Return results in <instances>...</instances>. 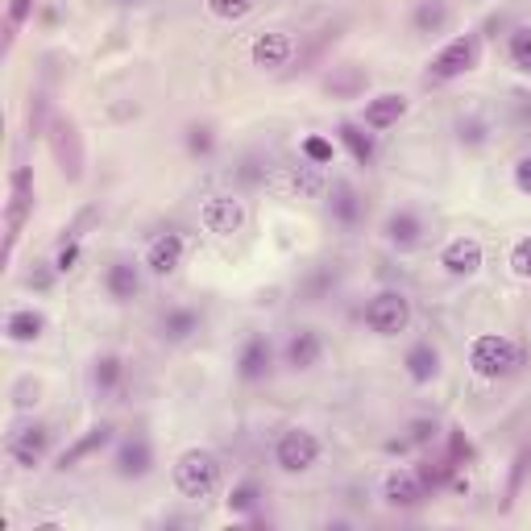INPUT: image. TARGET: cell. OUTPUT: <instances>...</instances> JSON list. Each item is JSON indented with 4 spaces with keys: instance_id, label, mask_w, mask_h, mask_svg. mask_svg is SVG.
Instances as JSON below:
<instances>
[{
    "instance_id": "cell-9",
    "label": "cell",
    "mask_w": 531,
    "mask_h": 531,
    "mask_svg": "<svg viewBox=\"0 0 531 531\" xmlns=\"http://www.w3.org/2000/svg\"><path fill=\"white\" fill-rule=\"evenodd\" d=\"M113 469H117V478L121 482H142L154 473V444L150 436H129L121 440V449L113 457Z\"/></svg>"
},
{
    "instance_id": "cell-22",
    "label": "cell",
    "mask_w": 531,
    "mask_h": 531,
    "mask_svg": "<svg viewBox=\"0 0 531 531\" xmlns=\"http://www.w3.org/2000/svg\"><path fill=\"white\" fill-rule=\"evenodd\" d=\"M42 332H46V316L34 312V307H17L5 320V337L13 345H34V341H42Z\"/></svg>"
},
{
    "instance_id": "cell-30",
    "label": "cell",
    "mask_w": 531,
    "mask_h": 531,
    "mask_svg": "<svg viewBox=\"0 0 531 531\" xmlns=\"http://www.w3.org/2000/svg\"><path fill=\"white\" fill-rule=\"evenodd\" d=\"M507 54H511V63H515L523 75H531V25H519V30H511Z\"/></svg>"
},
{
    "instance_id": "cell-23",
    "label": "cell",
    "mask_w": 531,
    "mask_h": 531,
    "mask_svg": "<svg viewBox=\"0 0 531 531\" xmlns=\"http://www.w3.org/2000/svg\"><path fill=\"white\" fill-rule=\"evenodd\" d=\"M50 142H54V154H59V162H63V175L79 179L83 154H79V137H75V125L59 117V121H54V133H50Z\"/></svg>"
},
{
    "instance_id": "cell-25",
    "label": "cell",
    "mask_w": 531,
    "mask_h": 531,
    "mask_svg": "<svg viewBox=\"0 0 531 531\" xmlns=\"http://www.w3.org/2000/svg\"><path fill=\"white\" fill-rule=\"evenodd\" d=\"M328 212H332V220H337V225L353 229L357 220H361V200H357V191H353L349 183H332V191H328Z\"/></svg>"
},
{
    "instance_id": "cell-39",
    "label": "cell",
    "mask_w": 531,
    "mask_h": 531,
    "mask_svg": "<svg viewBox=\"0 0 531 531\" xmlns=\"http://www.w3.org/2000/svg\"><path fill=\"white\" fill-rule=\"evenodd\" d=\"M75 262H79V237L71 233V241H63V249L54 254V270H59V274H71Z\"/></svg>"
},
{
    "instance_id": "cell-45",
    "label": "cell",
    "mask_w": 531,
    "mask_h": 531,
    "mask_svg": "<svg viewBox=\"0 0 531 531\" xmlns=\"http://www.w3.org/2000/svg\"><path fill=\"white\" fill-rule=\"evenodd\" d=\"M125 5H133V0H125Z\"/></svg>"
},
{
    "instance_id": "cell-33",
    "label": "cell",
    "mask_w": 531,
    "mask_h": 531,
    "mask_svg": "<svg viewBox=\"0 0 531 531\" xmlns=\"http://www.w3.org/2000/svg\"><path fill=\"white\" fill-rule=\"evenodd\" d=\"M208 13L216 21H245L249 13H254V0H208Z\"/></svg>"
},
{
    "instance_id": "cell-4",
    "label": "cell",
    "mask_w": 531,
    "mask_h": 531,
    "mask_svg": "<svg viewBox=\"0 0 531 531\" xmlns=\"http://www.w3.org/2000/svg\"><path fill=\"white\" fill-rule=\"evenodd\" d=\"M324 453V444L316 432H307V428H287V432H278L274 440V465L283 469V473H307V469H316Z\"/></svg>"
},
{
    "instance_id": "cell-34",
    "label": "cell",
    "mask_w": 531,
    "mask_h": 531,
    "mask_svg": "<svg viewBox=\"0 0 531 531\" xmlns=\"http://www.w3.org/2000/svg\"><path fill=\"white\" fill-rule=\"evenodd\" d=\"M436 419H428V415H419V419H411V424H407V444H411V449H428V444L436 440Z\"/></svg>"
},
{
    "instance_id": "cell-20",
    "label": "cell",
    "mask_w": 531,
    "mask_h": 531,
    "mask_svg": "<svg viewBox=\"0 0 531 531\" xmlns=\"http://www.w3.org/2000/svg\"><path fill=\"white\" fill-rule=\"evenodd\" d=\"M403 366H407V378H411L415 386H428V382H436V374H440V349H436L432 341H415V345L407 349V357H403Z\"/></svg>"
},
{
    "instance_id": "cell-13",
    "label": "cell",
    "mask_w": 531,
    "mask_h": 531,
    "mask_svg": "<svg viewBox=\"0 0 531 531\" xmlns=\"http://www.w3.org/2000/svg\"><path fill=\"white\" fill-rule=\"evenodd\" d=\"M183 254H187V237L183 233H158L150 245H146V270L166 278L183 266Z\"/></svg>"
},
{
    "instance_id": "cell-12",
    "label": "cell",
    "mask_w": 531,
    "mask_h": 531,
    "mask_svg": "<svg viewBox=\"0 0 531 531\" xmlns=\"http://www.w3.org/2000/svg\"><path fill=\"white\" fill-rule=\"evenodd\" d=\"M320 357H324V337L316 328H295L291 337H287V349H283V361L295 370V374H307V370H316L320 366Z\"/></svg>"
},
{
    "instance_id": "cell-44",
    "label": "cell",
    "mask_w": 531,
    "mask_h": 531,
    "mask_svg": "<svg viewBox=\"0 0 531 531\" xmlns=\"http://www.w3.org/2000/svg\"><path fill=\"white\" fill-rule=\"evenodd\" d=\"M515 121H519L523 129H531V92H519V96H515Z\"/></svg>"
},
{
    "instance_id": "cell-27",
    "label": "cell",
    "mask_w": 531,
    "mask_h": 531,
    "mask_svg": "<svg viewBox=\"0 0 531 531\" xmlns=\"http://www.w3.org/2000/svg\"><path fill=\"white\" fill-rule=\"evenodd\" d=\"M415 34H444V25H449V0H419L415 9Z\"/></svg>"
},
{
    "instance_id": "cell-38",
    "label": "cell",
    "mask_w": 531,
    "mask_h": 531,
    "mask_svg": "<svg viewBox=\"0 0 531 531\" xmlns=\"http://www.w3.org/2000/svg\"><path fill=\"white\" fill-rule=\"evenodd\" d=\"M30 13H34V0H9V42L17 38L21 25L30 21Z\"/></svg>"
},
{
    "instance_id": "cell-8",
    "label": "cell",
    "mask_w": 531,
    "mask_h": 531,
    "mask_svg": "<svg viewBox=\"0 0 531 531\" xmlns=\"http://www.w3.org/2000/svg\"><path fill=\"white\" fill-rule=\"evenodd\" d=\"M428 494H432V490L424 486V478H419L415 469H390L386 482H382L386 507H395V511H415V507H424Z\"/></svg>"
},
{
    "instance_id": "cell-43",
    "label": "cell",
    "mask_w": 531,
    "mask_h": 531,
    "mask_svg": "<svg viewBox=\"0 0 531 531\" xmlns=\"http://www.w3.org/2000/svg\"><path fill=\"white\" fill-rule=\"evenodd\" d=\"M515 187H519L523 195H531V154H523V158L515 162Z\"/></svg>"
},
{
    "instance_id": "cell-26",
    "label": "cell",
    "mask_w": 531,
    "mask_h": 531,
    "mask_svg": "<svg viewBox=\"0 0 531 531\" xmlns=\"http://www.w3.org/2000/svg\"><path fill=\"white\" fill-rule=\"evenodd\" d=\"M366 83H370V75L361 67H332V75L324 79V88L337 100H353V96L366 92Z\"/></svg>"
},
{
    "instance_id": "cell-37",
    "label": "cell",
    "mask_w": 531,
    "mask_h": 531,
    "mask_svg": "<svg viewBox=\"0 0 531 531\" xmlns=\"http://www.w3.org/2000/svg\"><path fill=\"white\" fill-rule=\"evenodd\" d=\"M511 270H515V278H531V233L515 241V249H511Z\"/></svg>"
},
{
    "instance_id": "cell-31",
    "label": "cell",
    "mask_w": 531,
    "mask_h": 531,
    "mask_svg": "<svg viewBox=\"0 0 531 531\" xmlns=\"http://www.w3.org/2000/svg\"><path fill=\"white\" fill-rule=\"evenodd\" d=\"M299 150H303L307 162H316V166H332V158H337V146H332L324 133H307Z\"/></svg>"
},
{
    "instance_id": "cell-16",
    "label": "cell",
    "mask_w": 531,
    "mask_h": 531,
    "mask_svg": "<svg viewBox=\"0 0 531 531\" xmlns=\"http://www.w3.org/2000/svg\"><path fill=\"white\" fill-rule=\"evenodd\" d=\"M113 436H117L113 424H96V428H88L75 444H67V449L59 453V469H63V473H67V469H79V461H88V457H96L100 449H108V444H113Z\"/></svg>"
},
{
    "instance_id": "cell-11",
    "label": "cell",
    "mask_w": 531,
    "mask_h": 531,
    "mask_svg": "<svg viewBox=\"0 0 531 531\" xmlns=\"http://www.w3.org/2000/svg\"><path fill=\"white\" fill-rule=\"evenodd\" d=\"M482 241H473V237H453L449 245L440 249V266L444 274H453V278H473L482 270Z\"/></svg>"
},
{
    "instance_id": "cell-7",
    "label": "cell",
    "mask_w": 531,
    "mask_h": 531,
    "mask_svg": "<svg viewBox=\"0 0 531 531\" xmlns=\"http://www.w3.org/2000/svg\"><path fill=\"white\" fill-rule=\"evenodd\" d=\"M34 208V171L30 166H13L9 175V237H5V258H13V245L21 237L25 216Z\"/></svg>"
},
{
    "instance_id": "cell-2",
    "label": "cell",
    "mask_w": 531,
    "mask_h": 531,
    "mask_svg": "<svg viewBox=\"0 0 531 531\" xmlns=\"http://www.w3.org/2000/svg\"><path fill=\"white\" fill-rule=\"evenodd\" d=\"M220 486V457L208 449H187L175 461V490L183 498H208Z\"/></svg>"
},
{
    "instance_id": "cell-18",
    "label": "cell",
    "mask_w": 531,
    "mask_h": 531,
    "mask_svg": "<svg viewBox=\"0 0 531 531\" xmlns=\"http://www.w3.org/2000/svg\"><path fill=\"white\" fill-rule=\"evenodd\" d=\"M104 291L113 295L117 303L137 299V295H142V266L129 262V258L108 262V270H104Z\"/></svg>"
},
{
    "instance_id": "cell-14",
    "label": "cell",
    "mask_w": 531,
    "mask_h": 531,
    "mask_svg": "<svg viewBox=\"0 0 531 531\" xmlns=\"http://www.w3.org/2000/svg\"><path fill=\"white\" fill-rule=\"evenodd\" d=\"M270 370H274V345L266 337H249L237 353V378L254 386V382H266Z\"/></svg>"
},
{
    "instance_id": "cell-6",
    "label": "cell",
    "mask_w": 531,
    "mask_h": 531,
    "mask_svg": "<svg viewBox=\"0 0 531 531\" xmlns=\"http://www.w3.org/2000/svg\"><path fill=\"white\" fill-rule=\"evenodd\" d=\"M200 225L212 233V237H233L245 229V204L229 191H216V195H204L200 204Z\"/></svg>"
},
{
    "instance_id": "cell-42",
    "label": "cell",
    "mask_w": 531,
    "mask_h": 531,
    "mask_svg": "<svg viewBox=\"0 0 531 531\" xmlns=\"http://www.w3.org/2000/svg\"><path fill=\"white\" fill-rule=\"evenodd\" d=\"M54 274H59V270H54V262H50V270H46V262H38V266H34V274H30V287H34V291H50Z\"/></svg>"
},
{
    "instance_id": "cell-29",
    "label": "cell",
    "mask_w": 531,
    "mask_h": 531,
    "mask_svg": "<svg viewBox=\"0 0 531 531\" xmlns=\"http://www.w3.org/2000/svg\"><path fill=\"white\" fill-rule=\"evenodd\" d=\"M258 498H262V486L254 482V478H245V482H237L233 490H229V511L233 515H249V511H254L258 507Z\"/></svg>"
},
{
    "instance_id": "cell-1",
    "label": "cell",
    "mask_w": 531,
    "mask_h": 531,
    "mask_svg": "<svg viewBox=\"0 0 531 531\" xmlns=\"http://www.w3.org/2000/svg\"><path fill=\"white\" fill-rule=\"evenodd\" d=\"M519 345L511 337H502V332H482V337H473L469 345V370L478 374L482 382H502L519 370Z\"/></svg>"
},
{
    "instance_id": "cell-19",
    "label": "cell",
    "mask_w": 531,
    "mask_h": 531,
    "mask_svg": "<svg viewBox=\"0 0 531 531\" xmlns=\"http://www.w3.org/2000/svg\"><path fill=\"white\" fill-rule=\"evenodd\" d=\"M403 117H407V96H399V92H382V96L366 100L361 125L374 129V133H382V129H390V125H399Z\"/></svg>"
},
{
    "instance_id": "cell-15",
    "label": "cell",
    "mask_w": 531,
    "mask_h": 531,
    "mask_svg": "<svg viewBox=\"0 0 531 531\" xmlns=\"http://www.w3.org/2000/svg\"><path fill=\"white\" fill-rule=\"evenodd\" d=\"M50 440H54V432H50L46 424H30V428H21V432L9 440V457H13L21 469H34V465H42V457L50 453Z\"/></svg>"
},
{
    "instance_id": "cell-21",
    "label": "cell",
    "mask_w": 531,
    "mask_h": 531,
    "mask_svg": "<svg viewBox=\"0 0 531 531\" xmlns=\"http://www.w3.org/2000/svg\"><path fill=\"white\" fill-rule=\"evenodd\" d=\"M195 332H200V312H195V307H171L158 324V337L166 345H183L195 337Z\"/></svg>"
},
{
    "instance_id": "cell-3",
    "label": "cell",
    "mask_w": 531,
    "mask_h": 531,
    "mask_svg": "<svg viewBox=\"0 0 531 531\" xmlns=\"http://www.w3.org/2000/svg\"><path fill=\"white\" fill-rule=\"evenodd\" d=\"M478 50H482L478 34H461L453 42H444L440 54L432 59V67H428V75H424V83H428V88H440V83L461 79L465 71L478 67Z\"/></svg>"
},
{
    "instance_id": "cell-10",
    "label": "cell",
    "mask_w": 531,
    "mask_h": 531,
    "mask_svg": "<svg viewBox=\"0 0 531 531\" xmlns=\"http://www.w3.org/2000/svg\"><path fill=\"white\" fill-rule=\"evenodd\" d=\"M249 59H254V67H262V71L287 67L295 59V38L283 30H266L254 38V46H249Z\"/></svg>"
},
{
    "instance_id": "cell-17",
    "label": "cell",
    "mask_w": 531,
    "mask_h": 531,
    "mask_svg": "<svg viewBox=\"0 0 531 531\" xmlns=\"http://www.w3.org/2000/svg\"><path fill=\"white\" fill-rule=\"evenodd\" d=\"M382 233H386L390 245L399 249V254H411V249L424 241V220H419V212H411V208H399V212L386 216Z\"/></svg>"
},
{
    "instance_id": "cell-35",
    "label": "cell",
    "mask_w": 531,
    "mask_h": 531,
    "mask_svg": "<svg viewBox=\"0 0 531 531\" xmlns=\"http://www.w3.org/2000/svg\"><path fill=\"white\" fill-rule=\"evenodd\" d=\"M212 150H216V133L208 125H191L187 129V154L191 158H208Z\"/></svg>"
},
{
    "instance_id": "cell-28",
    "label": "cell",
    "mask_w": 531,
    "mask_h": 531,
    "mask_svg": "<svg viewBox=\"0 0 531 531\" xmlns=\"http://www.w3.org/2000/svg\"><path fill=\"white\" fill-rule=\"evenodd\" d=\"M121 378H125V361H121V353H100V357H96V366H92V382H96L100 395H113V390L121 386Z\"/></svg>"
},
{
    "instance_id": "cell-40",
    "label": "cell",
    "mask_w": 531,
    "mask_h": 531,
    "mask_svg": "<svg viewBox=\"0 0 531 531\" xmlns=\"http://www.w3.org/2000/svg\"><path fill=\"white\" fill-rule=\"evenodd\" d=\"M449 457H453L457 465L473 461V444H469V436H465L461 428H453V432H449Z\"/></svg>"
},
{
    "instance_id": "cell-36",
    "label": "cell",
    "mask_w": 531,
    "mask_h": 531,
    "mask_svg": "<svg viewBox=\"0 0 531 531\" xmlns=\"http://www.w3.org/2000/svg\"><path fill=\"white\" fill-rule=\"evenodd\" d=\"M291 183H295V191H303V195H324V179H320V166H316V162H303L299 171L291 175Z\"/></svg>"
},
{
    "instance_id": "cell-5",
    "label": "cell",
    "mask_w": 531,
    "mask_h": 531,
    "mask_svg": "<svg viewBox=\"0 0 531 531\" xmlns=\"http://www.w3.org/2000/svg\"><path fill=\"white\" fill-rule=\"evenodd\" d=\"M411 324V299L403 291H378L366 303V328L374 337H399Z\"/></svg>"
},
{
    "instance_id": "cell-32",
    "label": "cell",
    "mask_w": 531,
    "mask_h": 531,
    "mask_svg": "<svg viewBox=\"0 0 531 531\" xmlns=\"http://www.w3.org/2000/svg\"><path fill=\"white\" fill-rule=\"evenodd\" d=\"M527 469H531V449H519V457L511 461V482H507V498H502V511H511V507H515V498H519V490H523Z\"/></svg>"
},
{
    "instance_id": "cell-41",
    "label": "cell",
    "mask_w": 531,
    "mask_h": 531,
    "mask_svg": "<svg viewBox=\"0 0 531 531\" xmlns=\"http://www.w3.org/2000/svg\"><path fill=\"white\" fill-rule=\"evenodd\" d=\"M457 133H461V142H465V146H482V142H486V121L465 117V121L457 125Z\"/></svg>"
},
{
    "instance_id": "cell-24",
    "label": "cell",
    "mask_w": 531,
    "mask_h": 531,
    "mask_svg": "<svg viewBox=\"0 0 531 531\" xmlns=\"http://www.w3.org/2000/svg\"><path fill=\"white\" fill-rule=\"evenodd\" d=\"M337 137H341V146L353 154V162H357V166H374L378 146H374V133H366V125H357V121H341V125H337Z\"/></svg>"
}]
</instances>
